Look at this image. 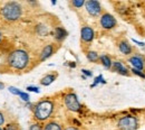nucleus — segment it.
Here are the masks:
<instances>
[{"mask_svg":"<svg viewBox=\"0 0 145 130\" xmlns=\"http://www.w3.org/2000/svg\"><path fill=\"white\" fill-rule=\"evenodd\" d=\"M5 130H19L18 125H16V123H10V125H8V126L6 127Z\"/></svg>","mask_w":145,"mask_h":130,"instance_id":"obj_22","label":"nucleus"},{"mask_svg":"<svg viewBox=\"0 0 145 130\" xmlns=\"http://www.w3.org/2000/svg\"><path fill=\"white\" fill-rule=\"evenodd\" d=\"M118 48L121 51V53H123L124 55H129L132 54V46L127 43L126 40H123L118 44Z\"/></svg>","mask_w":145,"mask_h":130,"instance_id":"obj_13","label":"nucleus"},{"mask_svg":"<svg viewBox=\"0 0 145 130\" xmlns=\"http://www.w3.org/2000/svg\"><path fill=\"white\" fill-rule=\"evenodd\" d=\"M0 40H1V34H0Z\"/></svg>","mask_w":145,"mask_h":130,"instance_id":"obj_31","label":"nucleus"},{"mask_svg":"<svg viewBox=\"0 0 145 130\" xmlns=\"http://www.w3.org/2000/svg\"><path fill=\"white\" fill-rule=\"evenodd\" d=\"M27 90H28V91H30V92L39 93V89H38L37 86H28V88H27Z\"/></svg>","mask_w":145,"mask_h":130,"instance_id":"obj_25","label":"nucleus"},{"mask_svg":"<svg viewBox=\"0 0 145 130\" xmlns=\"http://www.w3.org/2000/svg\"><path fill=\"white\" fill-rule=\"evenodd\" d=\"M99 61H101V63H102V65L105 67V69H110L112 67V65H113V62H112V59L109 58V56L107 55H102L99 57Z\"/></svg>","mask_w":145,"mask_h":130,"instance_id":"obj_15","label":"nucleus"},{"mask_svg":"<svg viewBox=\"0 0 145 130\" xmlns=\"http://www.w3.org/2000/svg\"><path fill=\"white\" fill-rule=\"evenodd\" d=\"M29 130H42V128H41V126L39 123H34V125H31L29 127Z\"/></svg>","mask_w":145,"mask_h":130,"instance_id":"obj_24","label":"nucleus"},{"mask_svg":"<svg viewBox=\"0 0 145 130\" xmlns=\"http://www.w3.org/2000/svg\"><path fill=\"white\" fill-rule=\"evenodd\" d=\"M86 57H87V59H88L89 62H97V61L99 59L98 54H97L95 51H89V52H87Z\"/></svg>","mask_w":145,"mask_h":130,"instance_id":"obj_17","label":"nucleus"},{"mask_svg":"<svg viewBox=\"0 0 145 130\" xmlns=\"http://www.w3.org/2000/svg\"><path fill=\"white\" fill-rule=\"evenodd\" d=\"M99 83H103V84H105V83H106V81L104 80L103 75H98V76L94 80V83L91 84V88H95V86H96V85H98Z\"/></svg>","mask_w":145,"mask_h":130,"instance_id":"obj_18","label":"nucleus"},{"mask_svg":"<svg viewBox=\"0 0 145 130\" xmlns=\"http://www.w3.org/2000/svg\"><path fill=\"white\" fill-rule=\"evenodd\" d=\"M99 22H101V26H102L104 29H106V30L113 29V28L116 26V19L114 18V16H112L108 13L103 14V15L101 16Z\"/></svg>","mask_w":145,"mask_h":130,"instance_id":"obj_7","label":"nucleus"},{"mask_svg":"<svg viewBox=\"0 0 145 130\" xmlns=\"http://www.w3.org/2000/svg\"><path fill=\"white\" fill-rule=\"evenodd\" d=\"M1 89H3V84H2V83H0V90H1Z\"/></svg>","mask_w":145,"mask_h":130,"instance_id":"obj_30","label":"nucleus"},{"mask_svg":"<svg viewBox=\"0 0 145 130\" xmlns=\"http://www.w3.org/2000/svg\"><path fill=\"white\" fill-rule=\"evenodd\" d=\"M3 123H5V117H3V114L0 112V126L3 125Z\"/></svg>","mask_w":145,"mask_h":130,"instance_id":"obj_28","label":"nucleus"},{"mask_svg":"<svg viewBox=\"0 0 145 130\" xmlns=\"http://www.w3.org/2000/svg\"><path fill=\"white\" fill-rule=\"evenodd\" d=\"M112 69H113V71L117 72L118 74H121V75H124V76L129 75V71H128V69H127L126 66H124L121 62H113Z\"/></svg>","mask_w":145,"mask_h":130,"instance_id":"obj_10","label":"nucleus"},{"mask_svg":"<svg viewBox=\"0 0 145 130\" xmlns=\"http://www.w3.org/2000/svg\"><path fill=\"white\" fill-rule=\"evenodd\" d=\"M133 42H134L135 44H137L138 46H142V47H144L145 46V44L143 43V42H138V40H136V39H133Z\"/></svg>","mask_w":145,"mask_h":130,"instance_id":"obj_27","label":"nucleus"},{"mask_svg":"<svg viewBox=\"0 0 145 130\" xmlns=\"http://www.w3.org/2000/svg\"><path fill=\"white\" fill-rule=\"evenodd\" d=\"M131 72L133 73L134 75H136V76H138V77H141V79H143L145 80V73L143 71H140V70H135V69H132L131 70Z\"/></svg>","mask_w":145,"mask_h":130,"instance_id":"obj_19","label":"nucleus"},{"mask_svg":"<svg viewBox=\"0 0 145 130\" xmlns=\"http://www.w3.org/2000/svg\"><path fill=\"white\" fill-rule=\"evenodd\" d=\"M9 91L12 93V94H15V95H20L21 94V91L17 89V88H15V86H10L9 88Z\"/></svg>","mask_w":145,"mask_h":130,"instance_id":"obj_21","label":"nucleus"},{"mask_svg":"<svg viewBox=\"0 0 145 130\" xmlns=\"http://www.w3.org/2000/svg\"><path fill=\"white\" fill-rule=\"evenodd\" d=\"M54 110V103L50 100H42L34 107V115L38 121L47 120Z\"/></svg>","mask_w":145,"mask_h":130,"instance_id":"obj_1","label":"nucleus"},{"mask_svg":"<svg viewBox=\"0 0 145 130\" xmlns=\"http://www.w3.org/2000/svg\"><path fill=\"white\" fill-rule=\"evenodd\" d=\"M82 72H83V74L85 75V76H87V77H91V76H93V73H91L89 70H82Z\"/></svg>","mask_w":145,"mask_h":130,"instance_id":"obj_26","label":"nucleus"},{"mask_svg":"<svg viewBox=\"0 0 145 130\" xmlns=\"http://www.w3.org/2000/svg\"><path fill=\"white\" fill-rule=\"evenodd\" d=\"M64 101H65V106L67 107L68 110L74 112H79L82 110V104L79 103L78 101V98L75 93H68L65 95L64 98Z\"/></svg>","mask_w":145,"mask_h":130,"instance_id":"obj_5","label":"nucleus"},{"mask_svg":"<svg viewBox=\"0 0 145 130\" xmlns=\"http://www.w3.org/2000/svg\"><path fill=\"white\" fill-rule=\"evenodd\" d=\"M56 77H57V74H56V73H54V74H47L46 76H44V77L40 80V83H41V85L47 86V85H49V84H52V83L54 82L55 80H56Z\"/></svg>","mask_w":145,"mask_h":130,"instance_id":"obj_14","label":"nucleus"},{"mask_svg":"<svg viewBox=\"0 0 145 130\" xmlns=\"http://www.w3.org/2000/svg\"><path fill=\"white\" fill-rule=\"evenodd\" d=\"M1 13H2L3 18H6L7 20H10V21H15L18 18H20L22 10H21V6L18 2L11 1V2H8L3 6Z\"/></svg>","mask_w":145,"mask_h":130,"instance_id":"obj_3","label":"nucleus"},{"mask_svg":"<svg viewBox=\"0 0 145 130\" xmlns=\"http://www.w3.org/2000/svg\"><path fill=\"white\" fill-rule=\"evenodd\" d=\"M0 130H2V129H1V128H0Z\"/></svg>","mask_w":145,"mask_h":130,"instance_id":"obj_32","label":"nucleus"},{"mask_svg":"<svg viewBox=\"0 0 145 130\" xmlns=\"http://www.w3.org/2000/svg\"><path fill=\"white\" fill-rule=\"evenodd\" d=\"M85 8H86L87 13L91 16H93V17H97L102 13V6L96 0H88V1H86L85 2Z\"/></svg>","mask_w":145,"mask_h":130,"instance_id":"obj_6","label":"nucleus"},{"mask_svg":"<svg viewBox=\"0 0 145 130\" xmlns=\"http://www.w3.org/2000/svg\"><path fill=\"white\" fill-rule=\"evenodd\" d=\"M42 130H63V128H61V126H60L59 123L52 121V122H48V123L44 127Z\"/></svg>","mask_w":145,"mask_h":130,"instance_id":"obj_16","label":"nucleus"},{"mask_svg":"<svg viewBox=\"0 0 145 130\" xmlns=\"http://www.w3.org/2000/svg\"><path fill=\"white\" fill-rule=\"evenodd\" d=\"M95 36V33H94V29L89 27V26H84L82 27V30H80V38L83 42L85 43H91V40L94 39Z\"/></svg>","mask_w":145,"mask_h":130,"instance_id":"obj_9","label":"nucleus"},{"mask_svg":"<svg viewBox=\"0 0 145 130\" xmlns=\"http://www.w3.org/2000/svg\"><path fill=\"white\" fill-rule=\"evenodd\" d=\"M72 5L76 8H80V7L85 6V1L84 0H72Z\"/></svg>","mask_w":145,"mask_h":130,"instance_id":"obj_20","label":"nucleus"},{"mask_svg":"<svg viewBox=\"0 0 145 130\" xmlns=\"http://www.w3.org/2000/svg\"><path fill=\"white\" fill-rule=\"evenodd\" d=\"M128 63L132 65V69L140 70V71H143V70H144L145 61H144V58H143V56L133 55L132 57L128 58Z\"/></svg>","mask_w":145,"mask_h":130,"instance_id":"obj_8","label":"nucleus"},{"mask_svg":"<svg viewBox=\"0 0 145 130\" xmlns=\"http://www.w3.org/2000/svg\"><path fill=\"white\" fill-rule=\"evenodd\" d=\"M24 101H26V102H28L29 101V94L28 93H26V92H21V94L19 95Z\"/></svg>","mask_w":145,"mask_h":130,"instance_id":"obj_23","label":"nucleus"},{"mask_svg":"<svg viewBox=\"0 0 145 130\" xmlns=\"http://www.w3.org/2000/svg\"><path fill=\"white\" fill-rule=\"evenodd\" d=\"M117 126L120 130H137L138 121L134 115H125L118 120Z\"/></svg>","mask_w":145,"mask_h":130,"instance_id":"obj_4","label":"nucleus"},{"mask_svg":"<svg viewBox=\"0 0 145 130\" xmlns=\"http://www.w3.org/2000/svg\"><path fill=\"white\" fill-rule=\"evenodd\" d=\"M29 63V56L22 49L14 51L8 57V64L16 70H24Z\"/></svg>","mask_w":145,"mask_h":130,"instance_id":"obj_2","label":"nucleus"},{"mask_svg":"<svg viewBox=\"0 0 145 130\" xmlns=\"http://www.w3.org/2000/svg\"><path fill=\"white\" fill-rule=\"evenodd\" d=\"M53 54H54V46L52 44L45 46L42 48L41 53H40V61H46L47 58H49Z\"/></svg>","mask_w":145,"mask_h":130,"instance_id":"obj_11","label":"nucleus"},{"mask_svg":"<svg viewBox=\"0 0 145 130\" xmlns=\"http://www.w3.org/2000/svg\"><path fill=\"white\" fill-rule=\"evenodd\" d=\"M65 130H78L77 128H75V127H67Z\"/></svg>","mask_w":145,"mask_h":130,"instance_id":"obj_29","label":"nucleus"},{"mask_svg":"<svg viewBox=\"0 0 145 130\" xmlns=\"http://www.w3.org/2000/svg\"><path fill=\"white\" fill-rule=\"evenodd\" d=\"M67 35H68V33L64 27H57L55 29V38L58 42H63L65 38L67 37Z\"/></svg>","mask_w":145,"mask_h":130,"instance_id":"obj_12","label":"nucleus"}]
</instances>
